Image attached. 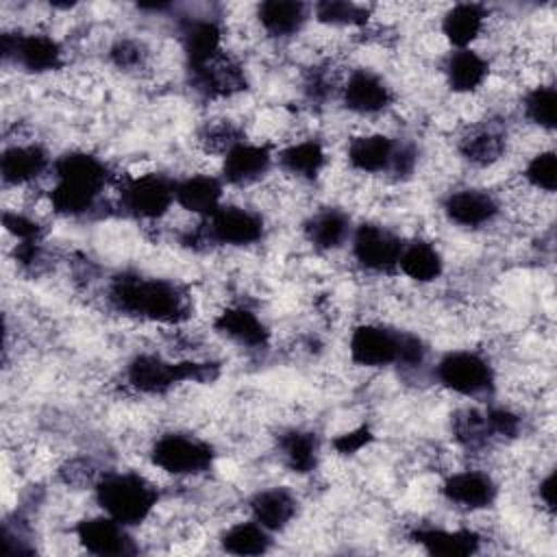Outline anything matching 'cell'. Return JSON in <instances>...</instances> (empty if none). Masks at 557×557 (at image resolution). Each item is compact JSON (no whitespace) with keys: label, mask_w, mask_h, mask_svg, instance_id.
<instances>
[{"label":"cell","mask_w":557,"mask_h":557,"mask_svg":"<svg viewBox=\"0 0 557 557\" xmlns=\"http://www.w3.org/2000/svg\"><path fill=\"white\" fill-rule=\"evenodd\" d=\"M453 433L457 442L463 444L466 448H481L490 440H494L485 420V411H476V409L459 411L453 420Z\"/></svg>","instance_id":"d6a6232c"},{"label":"cell","mask_w":557,"mask_h":557,"mask_svg":"<svg viewBox=\"0 0 557 557\" xmlns=\"http://www.w3.org/2000/svg\"><path fill=\"white\" fill-rule=\"evenodd\" d=\"M524 181L535 187L542 189L546 194L555 191L557 185V161H555V152L553 150H542L535 157L529 159L527 168H524Z\"/></svg>","instance_id":"d590c367"},{"label":"cell","mask_w":557,"mask_h":557,"mask_svg":"<svg viewBox=\"0 0 557 557\" xmlns=\"http://www.w3.org/2000/svg\"><path fill=\"white\" fill-rule=\"evenodd\" d=\"M459 150L474 165H492L505 152V135L494 128H481L463 137Z\"/></svg>","instance_id":"1f68e13d"},{"label":"cell","mask_w":557,"mask_h":557,"mask_svg":"<svg viewBox=\"0 0 557 557\" xmlns=\"http://www.w3.org/2000/svg\"><path fill=\"white\" fill-rule=\"evenodd\" d=\"M250 516L270 533L283 531L296 516V498L285 487H268L257 492L250 503Z\"/></svg>","instance_id":"7402d4cb"},{"label":"cell","mask_w":557,"mask_h":557,"mask_svg":"<svg viewBox=\"0 0 557 557\" xmlns=\"http://www.w3.org/2000/svg\"><path fill=\"white\" fill-rule=\"evenodd\" d=\"M307 4L296 0H265L257 7V17L263 30L272 37H289L307 22Z\"/></svg>","instance_id":"484cf974"},{"label":"cell","mask_w":557,"mask_h":557,"mask_svg":"<svg viewBox=\"0 0 557 557\" xmlns=\"http://www.w3.org/2000/svg\"><path fill=\"white\" fill-rule=\"evenodd\" d=\"M222 550L231 555H263L272 546V533L259 522H237L220 535Z\"/></svg>","instance_id":"4dcf8cb0"},{"label":"cell","mask_w":557,"mask_h":557,"mask_svg":"<svg viewBox=\"0 0 557 557\" xmlns=\"http://www.w3.org/2000/svg\"><path fill=\"white\" fill-rule=\"evenodd\" d=\"M403 242L379 224H359L352 233V257L370 272H389L398 265Z\"/></svg>","instance_id":"8fae6325"},{"label":"cell","mask_w":557,"mask_h":557,"mask_svg":"<svg viewBox=\"0 0 557 557\" xmlns=\"http://www.w3.org/2000/svg\"><path fill=\"white\" fill-rule=\"evenodd\" d=\"M78 544L100 557H122V555H135L137 546L133 537L128 535V527L113 520L111 516H96L85 518L74 527Z\"/></svg>","instance_id":"7c38bea8"},{"label":"cell","mask_w":557,"mask_h":557,"mask_svg":"<svg viewBox=\"0 0 557 557\" xmlns=\"http://www.w3.org/2000/svg\"><path fill=\"white\" fill-rule=\"evenodd\" d=\"M2 224H4L7 233H11L17 242H41V237H44V226L37 220H33L30 215H24L20 211L7 209L2 213Z\"/></svg>","instance_id":"8d00e7d4"},{"label":"cell","mask_w":557,"mask_h":557,"mask_svg":"<svg viewBox=\"0 0 557 557\" xmlns=\"http://www.w3.org/2000/svg\"><path fill=\"white\" fill-rule=\"evenodd\" d=\"M54 185L74 194L98 200L100 191L109 183V168L98 157L85 150H70L52 163Z\"/></svg>","instance_id":"9c48e42d"},{"label":"cell","mask_w":557,"mask_h":557,"mask_svg":"<svg viewBox=\"0 0 557 557\" xmlns=\"http://www.w3.org/2000/svg\"><path fill=\"white\" fill-rule=\"evenodd\" d=\"M394 100L389 85L372 70H352L342 85V102L348 111L359 115H374L385 111Z\"/></svg>","instance_id":"4fadbf2b"},{"label":"cell","mask_w":557,"mask_h":557,"mask_svg":"<svg viewBox=\"0 0 557 557\" xmlns=\"http://www.w3.org/2000/svg\"><path fill=\"white\" fill-rule=\"evenodd\" d=\"M318 437L305 429H289L278 435V455L283 463L298 474H307L318 466Z\"/></svg>","instance_id":"f1b7e54d"},{"label":"cell","mask_w":557,"mask_h":557,"mask_svg":"<svg viewBox=\"0 0 557 557\" xmlns=\"http://www.w3.org/2000/svg\"><path fill=\"white\" fill-rule=\"evenodd\" d=\"M215 331L231 337L233 342L248 346V348H263L270 339V331L265 324L246 307H228L218 313L213 322Z\"/></svg>","instance_id":"d4e9b609"},{"label":"cell","mask_w":557,"mask_h":557,"mask_svg":"<svg viewBox=\"0 0 557 557\" xmlns=\"http://www.w3.org/2000/svg\"><path fill=\"white\" fill-rule=\"evenodd\" d=\"M109 57L120 70H135L144 63V48L135 39H120L111 46Z\"/></svg>","instance_id":"f35d334b"},{"label":"cell","mask_w":557,"mask_h":557,"mask_svg":"<svg viewBox=\"0 0 557 557\" xmlns=\"http://www.w3.org/2000/svg\"><path fill=\"white\" fill-rule=\"evenodd\" d=\"M446 218L463 228H479L490 224L498 215L496 198L485 189H455L444 198L442 205Z\"/></svg>","instance_id":"2e32d148"},{"label":"cell","mask_w":557,"mask_h":557,"mask_svg":"<svg viewBox=\"0 0 557 557\" xmlns=\"http://www.w3.org/2000/svg\"><path fill=\"white\" fill-rule=\"evenodd\" d=\"M394 152H396V141L392 137L372 133V135H359L350 139L346 157L352 170L363 174H381V172H389Z\"/></svg>","instance_id":"44dd1931"},{"label":"cell","mask_w":557,"mask_h":557,"mask_svg":"<svg viewBox=\"0 0 557 557\" xmlns=\"http://www.w3.org/2000/svg\"><path fill=\"white\" fill-rule=\"evenodd\" d=\"M400 331L383 324H359L348 339L350 359L366 368H385L398 363Z\"/></svg>","instance_id":"30bf717a"},{"label":"cell","mask_w":557,"mask_h":557,"mask_svg":"<svg viewBox=\"0 0 557 557\" xmlns=\"http://www.w3.org/2000/svg\"><path fill=\"white\" fill-rule=\"evenodd\" d=\"M555 104L557 91L553 85H537L524 96V115L529 122L544 131L555 128Z\"/></svg>","instance_id":"e575fe53"},{"label":"cell","mask_w":557,"mask_h":557,"mask_svg":"<svg viewBox=\"0 0 557 557\" xmlns=\"http://www.w3.org/2000/svg\"><path fill=\"white\" fill-rule=\"evenodd\" d=\"M411 540L420 544L431 555L444 557H466L474 555L481 548V535L472 529H437L420 527L411 531Z\"/></svg>","instance_id":"ffe728a7"},{"label":"cell","mask_w":557,"mask_h":557,"mask_svg":"<svg viewBox=\"0 0 557 557\" xmlns=\"http://www.w3.org/2000/svg\"><path fill=\"white\" fill-rule=\"evenodd\" d=\"M96 500L124 527L141 524L159 500V490L139 472H109L96 483Z\"/></svg>","instance_id":"7a4b0ae2"},{"label":"cell","mask_w":557,"mask_h":557,"mask_svg":"<svg viewBox=\"0 0 557 557\" xmlns=\"http://www.w3.org/2000/svg\"><path fill=\"white\" fill-rule=\"evenodd\" d=\"M50 165V157L39 144H13L0 157V174L4 185H26L39 178Z\"/></svg>","instance_id":"ac0fdd59"},{"label":"cell","mask_w":557,"mask_h":557,"mask_svg":"<svg viewBox=\"0 0 557 557\" xmlns=\"http://www.w3.org/2000/svg\"><path fill=\"white\" fill-rule=\"evenodd\" d=\"M109 298L120 311L152 322H181L189 311L183 289L165 278L122 274L111 283Z\"/></svg>","instance_id":"6da1fadb"},{"label":"cell","mask_w":557,"mask_h":557,"mask_svg":"<svg viewBox=\"0 0 557 557\" xmlns=\"http://www.w3.org/2000/svg\"><path fill=\"white\" fill-rule=\"evenodd\" d=\"M174 202V181L163 174L131 176L120 185V209L139 220H157Z\"/></svg>","instance_id":"52a82bcc"},{"label":"cell","mask_w":557,"mask_h":557,"mask_svg":"<svg viewBox=\"0 0 557 557\" xmlns=\"http://www.w3.org/2000/svg\"><path fill=\"white\" fill-rule=\"evenodd\" d=\"M302 231L313 248L333 250L348 239L350 218L339 209H322L305 222Z\"/></svg>","instance_id":"4316f807"},{"label":"cell","mask_w":557,"mask_h":557,"mask_svg":"<svg viewBox=\"0 0 557 557\" xmlns=\"http://www.w3.org/2000/svg\"><path fill=\"white\" fill-rule=\"evenodd\" d=\"M276 159L287 174L313 181L326 163V152L318 139H305L283 148Z\"/></svg>","instance_id":"f546056e"},{"label":"cell","mask_w":557,"mask_h":557,"mask_svg":"<svg viewBox=\"0 0 557 557\" xmlns=\"http://www.w3.org/2000/svg\"><path fill=\"white\" fill-rule=\"evenodd\" d=\"M272 150L268 144H250L246 139L233 144L222 159V178L228 185H250L259 181L272 165Z\"/></svg>","instance_id":"5bb4252c"},{"label":"cell","mask_w":557,"mask_h":557,"mask_svg":"<svg viewBox=\"0 0 557 557\" xmlns=\"http://www.w3.org/2000/svg\"><path fill=\"white\" fill-rule=\"evenodd\" d=\"M487 11L476 2H459L453 4L442 17V33L455 50L468 48L483 30Z\"/></svg>","instance_id":"cb8c5ba5"},{"label":"cell","mask_w":557,"mask_h":557,"mask_svg":"<svg viewBox=\"0 0 557 557\" xmlns=\"http://www.w3.org/2000/svg\"><path fill=\"white\" fill-rule=\"evenodd\" d=\"M485 420L492 431V437H516L520 431L518 413L505 407H490L485 411Z\"/></svg>","instance_id":"74e56055"},{"label":"cell","mask_w":557,"mask_h":557,"mask_svg":"<svg viewBox=\"0 0 557 557\" xmlns=\"http://www.w3.org/2000/svg\"><path fill=\"white\" fill-rule=\"evenodd\" d=\"M263 218L246 207L220 205L205 222L189 233V244H224V246H250L263 237Z\"/></svg>","instance_id":"277c9868"},{"label":"cell","mask_w":557,"mask_h":557,"mask_svg":"<svg viewBox=\"0 0 557 557\" xmlns=\"http://www.w3.org/2000/svg\"><path fill=\"white\" fill-rule=\"evenodd\" d=\"M435 379L446 389L461 396H479L492 389L494 370L474 350H450L435 366Z\"/></svg>","instance_id":"8992f818"},{"label":"cell","mask_w":557,"mask_h":557,"mask_svg":"<svg viewBox=\"0 0 557 557\" xmlns=\"http://www.w3.org/2000/svg\"><path fill=\"white\" fill-rule=\"evenodd\" d=\"M313 11L322 24L331 26H363L370 17L366 7L346 0H322L313 7Z\"/></svg>","instance_id":"836d02e7"},{"label":"cell","mask_w":557,"mask_h":557,"mask_svg":"<svg viewBox=\"0 0 557 557\" xmlns=\"http://www.w3.org/2000/svg\"><path fill=\"white\" fill-rule=\"evenodd\" d=\"M372 431L368 426H357V429H350L337 437H333V448L339 453V455H355L359 453L361 448H366L370 442H372Z\"/></svg>","instance_id":"ab89813d"},{"label":"cell","mask_w":557,"mask_h":557,"mask_svg":"<svg viewBox=\"0 0 557 557\" xmlns=\"http://www.w3.org/2000/svg\"><path fill=\"white\" fill-rule=\"evenodd\" d=\"M396 268L416 283H431L440 278L444 270V261L440 250L433 244L416 239V242L403 244Z\"/></svg>","instance_id":"83f0119b"},{"label":"cell","mask_w":557,"mask_h":557,"mask_svg":"<svg viewBox=\"0 0 557 557\" xmlns=\"http://www.w3.org/2000/svg\"><path fill=\"white\" fill-rule=\"evenodd\" d=\"M222 181L211 174H191L174 181V202L202 220L222 205Z\"/></svg>","instance_id":"d6986e66"},{"label":"cell","mask_w":557,"mask_h":557,"mask_svg":"<svg viewBox=\"0 0 557 557\" xmlns=\"http://www.w3.org/2000/svg\"><path fill=\"white\" fill-rule=\"evenodd\" d=\"M218 376L215 363L168 361L159 355H135L126 366V381L141 394H163L183 381L209 383Z\"/></svg>","instance_id":"3957f363"},{"label":"cell","mask_w":557,"mask_h":557,"mask_svg":"<svg viewBox=\"0 0 557 557\" xmlns=\"http://www.w3.org/2000/svg\"><path fill=\"white\" fill-rule=\"evenodd\" d=\"M213 459L215 453L209 442L183 433H165L150 448V461L174 476L207 472Z\"/></svg>","instance_id":"5b68a950"},{"label":"cell","mask_w":557,"mask_h":557,"mask_svg":"<svg viewBox=\"0 0 557 557\" xmlns=\"http://www.w3.org/2000/svg\"><path fill=\"white\" fill-rule=\"evenodd\" d=\"M442 494L455 507L476 511L490 507L496 500L498 487L494 479L481 470H461L446 476L442 483Z\"/></svg>","instance_id":"9a60e30c"},{"label":"cell","mask_w":557,"mask_h":557,"mask_svg":"<svg viewBox=\"0 0 557 557\" xmlns=\"http://www.w3.org/2000/svg\"><path fill=\"white\" fill-rule=\"evenodd\" d=\"M181 44L189 72H196L222 54V26L215 20H185Z\"/></svg>","instance_id":"e0dca14e"},{"label":"cell","mask_w":557,"mask_h":557,"mask_svg":"<svg viewBox=\"0 0 557 557\" xmlns=\"http://www.w3.org/2000/svg\"><path fill=\"white\" fill-rule=\"evenodd\" d=\"M2 57L26 72L44 74L59 70L63 63V48L46 33H2Z\"/></svg>","instance_id":"ba28073f"},{"label":"cell","mask_w":557,"mask_h":557,"mask_svg":"<svg viewBox=\"0 0 557 557\" xmlns=\"http://www.w3.org/2000/svg\"><path fill=\"white\" fill-rule=\"evenodd\" d=\"M490 74V63L472 48L453 50L444 61V76L453 91L470 94L479 89Z\"/></svg>","instance_id":"603a6c76"},{"label":"cell","mask_w":557,"mask_h":557,"mask_svg":"<svg viewBox=\"0 0 557 557\" xmlns=\"http://www.w3.org/2000/svg\"><path fill=\"white\" fill-rule=\"evenodd\" d=\"M540 498L553 511L555 509V474L550 472L546 479L540 481Z\"/></svg>","instance_id":"60d3db41"}]
</instances>
